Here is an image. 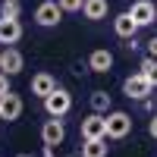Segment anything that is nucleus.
Wrapping results in <instances>:
<instances>
[{
	"label": "nucleus",
	"mask_w": 157,
	"mask_h": 157,
	"mask_svg": "<svg viewBox=\"0 0 157 157\" xmlns=\"http://www.w3.org/2000/svg\"><path fill=\"white\" fill-rule=\"evenodd\" d=\"M148 57H157V38H151V41H148Z\"/></svg>",
	"instance_id": "nucleus-22"
},
{
	"label": "nucleus",
	"mask_w": 157,
	"mask_h": 157,
	"mask_svg": "<svg viewBox=\"0 0 157 157\" xmlns=\"http://www.w3.org/2000/svg\"><path fill=\"white\" fill-rule=\"evenodd\" d=\"M25 69V57L19 54L16 47H6V50H0V72H6L10 78L13 75H19Z\"/></svg>",
	"instance_id": "nucleus-7"
},
{
	"label": "nucleus",
	"mask_w": 157,
	"mask_h": 157,
	"mask_svg": "<svg viewBox=\"0 0 157 157\" xmlns=\"http://www.w3.org/2000/svg\"><path fill=\"white\" fill-rule=\"evenodd\" d=\"M107 116V138H126L129 132H132V116H129L126 110H110V113H104Z\"/></svg>",
	"instance_id": "nucleus-2"
},
{
	"label": "nucleus",
	"mask_w": 157,
	"mask_h": 157,
	"mask_svg": "<svg viewBox=\"0 0 157 157\" xmlns=\"http://www.w3.org/2000/svg\"><path fill=\"white\" fill-rule=\"evenodd\" d=\"M82 138H107V116L104 113H91L82 120Z\"/></svg>",
	"instance_id": "nucleus-6"
},
{
	"label": "nucleus",
	"mask_w": 157,
	"mask_h": 157,
	"mask_svg": "<svg viewBox=\"0 0 157 157\" xmlns=\"http://www.w3.org/2000/svg\"><path fill=\"white\" fill-rule=\"evenodd\" d=\"M57 3L63 6V13H82L85 0H57Z\"/></svg>",
	"instance_id": "nucleus-19"
},
{
	"label": "nucleus",
	"mask_w": 157,
	"mask_h": 157,
	"mask_svg": "<svg viewBox=\"0 0 157 157\" xmlns=\"http://www.w3.org/2000/svg\"><path fill=\"white\" fill-rule=\"evenodd\" d=\"M19 116H22V98L16 94V91H6V94L0 98V120L16 123Z\"/></svg>",
	"instance_id": "nucleus-8"
},
{
	"label": "nucleus",
	"mask_w": 157,
	"mask_h": 157,
	"mask_svg": "<svg viewBox=\"0 0 157 157\" xmlns=\"http://www.w3.org/2000/svg\"><path fill=\"white\" fill-rule=\"evenodd\" d=\"M41 157H57V151H54V145H44V148H41Z\"/></svg>",
	"instance_id": "nucleus-23"
},
{
	"label": "nucleus",
	"mask_w": 157,
	"mask_h": 157,
	"mask_svg": "<svg viewBox=\"0 0 157 157\" xmlns=\"http://www.w3.org/2000/svg\"><path fill=\"white\" fill-rule=\"evenodd\" d=\"M29 88H32V94H35V98H41V101H44L50 91L57 88V78L50 75V72H38V75H32V85H29Z\"/></svg>",
	"instance_id": "nucleus-13"
},
{
	"label": "nucleus",
	"mask_w": 157,
	"mask_h": 157,
	"mask_svg": "<svg viewBox=\"0 0 157 157\" xmlns=\"http://www.w3.org/2000/svg\"><path fill=\"white\" fill-rule=\"evenodd\" d=\"M113 32L116 35H120L123 38V41H132V38H135V32H138V22L132 19V13H116V16H113Z\"/></svg>",
	"instance_id": "nucleus-10"
},
{
	"label": "nucleus",
	"mask_w": 157,
	"mask_h": 157,
	"mask_svg": "<svg viewBox=\"0 0 157 157\" xmlns=\"http://www.w3.org/2000/svg\"><path fill=\"white\" fill-rule=\"evenodd\" d=\"M63 138H66V126H63L60 116H50V120L41 126V145H63Z\"/></svg>",
	"instance_id": "nucleus-5"
},
{
	"label": "nucleus",
	"mask_w": 157,
	"mask_h": 157,
	"mask_svg": "<svg viewBox=\"0 0 157 157\" xmlns=\"http://www.w3.org/2000/svg\"><path fill=\"white\" fill-rule=\"evenodd\" d=\"M19 157H35V154H19Z\"/></svg>",
	"instance_id": "nucleus-24"
},
{
	"label": "nucleus",
	"mask_w": 157,
	"mask_h": 157,
	"mask_svg": "<svg viewBox=\"0 0 157 157\" xmlns=\"http://www.w3.org/2000/svg\"><path fill=\"white\" fill-rule=\"evenodd\" d=\"M148 135H151V138H157V113L148 120Z\"/></svg>",
	"instance_id": "nucleus-21"
},
{
	"label": "nucleus",
	"mask_w": 157,
	"mask_h": 157,
	"mask_svg": "<svg viewBox=\"0 0 157 157\" xmlns=\"http://www.w3.org/2000/svg\"><path fill=\"white\" fill-rule=\"evenodd\" d=\"M44 110H47V116H60V120H63V116L72 110V94H69L63 85H57V88L44 98Z\"/></svg>",
	"instance_id": "nucleus-1"
},
{
	"label": "nucleus",
	"mask_w": 157,
	"mask_h": 157,
	"mask_svg": "<svg viewBox=\"0 0 157 157\" xmlns=\"http://www.w3.org/2000/svg\"><path fill=\"white\" fill-rule=\"evenodd\" d=\"M0 16L19 19V16H22V3H19V0H3V3H0Z\"/></svg>",
	"instance_id": "nucleus-18"
},
{
	"label": "nucleus",
	"mask_w": 157,
	"mask_h": 157,
	"mask_svg": "<svg viewBox=\"0 0 157 157\" xmlns=\"http://www.w3.org/2000/svg\"><path fill=\"white\" fill-rule=\"evenodd\" d=\"M66 157H82V154H66Z\"/></svg>",
	"instance_id": "nucleus-25"
},
{
	"label": "nucleus",
	"mask_w": 157,
	"mask_h": 157,
	"mask_svg": "<svg viewBox=\"0 0 157 157\" xmlns=\"http://www.w3.org/2000/svg\"><path fill=\"white\" fill-rule=\"evenodd\" d=\"M123 91H126V98H135V101H148V94L154 91V85H151V82H148V78L141 75V72H132V75H129L126 82H123Z\"/></svg>",
	"instance_id": "nucleus-4"
},
{
	"label": "nucleus",
	"mask_w": 157,
	"mask_h": 157,
	"mask_svg": "<svg viewBox=\"0 0 157 157\" xmlns=\"http://www.w3.org/2000/svg\"><path fill=\"white\" fill-rule=\"evenodd\" d=\"M138 72H141V75H145L148 82L157 88V57H145V60L138 63Z\"/></svg>",
	"instance_id": "nucleus-17"
},
{
	"label": "nucleus",
	"mask_w": 157,
	"mask_h": 157,
	"mask_svg": "<svg viewBox=\"0 0 157 157\" xmlns=\"http://www.w3.org/2000/svg\"><path fill=\"white\" fill-rule=\"evenodd\" d=\"M19 38H22V22L0 16V44L13 47V44H19Z\"/></svg>",
	"instance_id": "nucleus-11"
},
{
	"label": "nucleus",
	"mask_w": 157,
	"mask_h": 157,
	"mask_svg": "<svg viewBox=\"0 0 157 157\" xmlns=\"http://www.w3.org/2000/svg\"><path fill=\"white\" fill-rule=\"evenodd\" d=\"M107 10H110L107 0H85L82 16H85V19H91V22H98V19H107Z\"/></svg>",
	"instance_id": "nucleus-15"
},
{
	"label": "nucleus",
	"mask_w": 157,
	"mask_h": 157,
	"mask_svg": "<svg viewBox=\"0 0 157 157\" xmlns=\"http://www.w3.org/2000/svg\"><path fill=\"white\" fill-rule=\"evenodd\" d=\"M88 69H91V72H110V69H113V54H110L107 47L91 50V57H88Z\"/></svg>",
	"instance_id": "nucleus-12"
},
{
	"label": "nucleus",
	"mask_w": 157,
	"mask_h": 157,
	"mask_svg": "<svg viewBox=\"0 0 157 157\" xmlns=\"http://www.w3.org/2000/svg\"><path fill=\"white\" fill-rule=\"evenodd\" d=\"M60 19H63V6L57 3V0H44V3H38L35 22L41 25V29H54V25H60Z\"/></svg>",
	"instance_id": "nucleus-3"
},
{
	"label": "nucleus",
	"mask_w": 157,
	"mask_h": 157,
	"mask_svg": "<svg viewBox=\"0 0 157 157\" xmlns=\"http://www.w3.org/2000/svg\"><path fill=\"white\" fill-rule=\"evenodd\" d=\"M88 104H91V113H110V107H113V101H110L107 91H91Z\"/></svg>",
	"instance_id": "nucleus-16"
},
{
	"label": "nucleus",
	"mask_w": 157,
	"mask_h": 157,
	"mask_svg": "<svg viewBox=\"0 0 157 157\" xmlns=\"http://www.w3.org/2000/svg\"><path fill=\"white\" fill-rule=\"evenodd\" d=\"M129 13H132V19L138 22V29H145V25H151L157 19V6L151 0H135V3L129 6Z\"/></svg>",
	"instance_id": "nucleus-9"
},
{
	"label": "nucleus",
	"mask_w": 157,
	"mask_h": 157,
	"mask_svg": "<svg viewBox=\"0 0 157 157\" xmlns=\"http://www.w3.org/2000/svg\"><path fill=\"white\" fill-rule=\"evenodd\" d=\"M6 91H13V88H10V75H6V72H0V98H3Z\"/></svg>",
	"instance_id": "nucleus-20"
},
{
	"label": "nucleus",
	"mask_w": 157,
	"mask_h": 157,
	"mask_svg": "<svg viewBox=\"0 0 157 157\" xmlns=\"http://www.w3.org/2000/svg\"><path fill=\"white\" fill-rule=\"evenodd\" d=\"M107 138H82V157H107Z\"/></svg>",
	"instance_id": "nucleus-14"
}]
</instances>
